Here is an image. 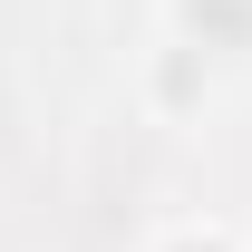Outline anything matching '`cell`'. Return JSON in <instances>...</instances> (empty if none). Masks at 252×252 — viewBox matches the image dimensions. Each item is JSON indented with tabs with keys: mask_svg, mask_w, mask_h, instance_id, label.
I'll return each instance as SVG.
<instances>
[{
	"mask_svg": "<svg viewBox=\"0 0 252 252\" xmlns=\"http://www.w3.org/2000/svg\"><path fill=\"white\" fill-rule=\"evenodd\" d=\"M156 252H243V243H233V233H214V223H185V233H165Z\"/></svg>",
	"mask_w": 252,
	"mask_h": 252,
	"instance_id": "2",
	"label": "cell"
},
{
	"mask_svg": "<svg viewBox=\"0 0 252 252\" xmlns=\"http://www.w3.org/2000/svg\"><path fill=\"white\" fill-rule=\"evenodd\" d=\"M185 49H252V0H175Z\"/></svg>",
	"mask_w": 252,
	"mask_h": 252,
	"instance_id": "1",
	"label": "cell"
}]
</instances>
